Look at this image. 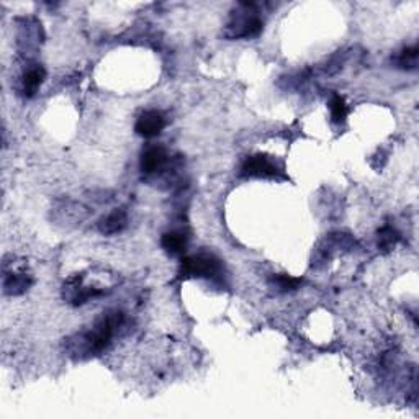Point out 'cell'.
I'll list each match as a JSON object with an SVG mask.
<instances>
[{
    "instance_id": "5b68a950",
    "label": "cell",
    "mask_w": 419,
    "mask_h": 419,
    "mask_svg": "<svg viewBox=\"0 0 419 419\" xmlns=\"http://www.w3.org/2000/svg\"><path fill=\"white\" fill-rule=\"evenodd\" d=\"M102 295H105L103 288L82 285L81 275L71 277V279L64 284V297L67 298V302L74 306L84 305V303H87L88 300H93V298L102 297Z\"/></svg>"
},
{
    "instance_id": "9a60e30c",
    "label": "cell",
    "mask_w": 419,
    "mask_h": 419,
    "mask_svg": "<svg viewBox=\"0 0 419 419\" xmlns=\"http://www.w3.org/2000/svg\"><path fill=\"white\" fill-rule=\"evenodd\" d=\"M418 57H419V50L418 46H410V48H405L400 56L396 57V64L398 67L406 71H413L418 67Z\"/></svg>"
},
{
    "instance_id": "6da1fadb",
    "label": "cell",
    "mask_w": 419,
    "mask_h": 419,
    "mask_svg": "<svg viewBox=\"0 0 419 419\" xmlns=\"http://www.w3.org/2000/svg\"><path fill=\"white\" fill-rule=\"evenodd\" d=\"M125 321V314L120 310H108L102 313L101 318L96 319L92 329H88L86 333H81L69 339L67 343V349L71 350L72 355H97L102 350L108 348V344L112 343L115 333L122 328Z\"/></svg>"
},
{
    "instance_id": "277c9868",
    "label": "cell",
    "mask_w": 419,
    "mask_h": 419,
    "mask_svg": "<svg viewBox=\"0 0 419 419\" xmlns=\"http://www.w3.org/2000/svg\"><path fill=\"white\" fill-rule=\"evenodd\" d=\"M241 172L246 177H262V179H270V177H279L282 174L279 166L265 154L249 156L243 162Z\"/></svg>"
},
{
    "instance_id": "4fadbf2b",
    "label": "cell",
    "mask_w": 419,
    "mask_h": 419,
    "mask_svg": "<svg viewBox=\"0 0 419 419\" xmlns=\"http://www.w3.org/2000/svg\"><path fill=\"white\" fill-rule=\"evenodd\" d=\"M329 110H331V118L334 123H344L345 117H348L349 113V107L348 103H345L344 97H340L339 93H334L331 97V101H329Z\"/></svg>"
},
{
    "instance_id": "5bb4252c",
    "label": "cell",
    "mask_w": 419,
    "mask_h": 419,
    "mask_svg": "<svg viewBox=\"0 0 419 419\" xmlns=\"http://www.w3.org/2000/svg\"><path fill=\"white\" fill-rule=\"evenodd\" d=\"M270 284L274 285L279 292H292V290H297V288L303 284V280L287 274H275L270 277Z\"/></svg>"
},
{
    "instance_id": "8992f818",
    "label": "cell",
    "mask_w": 419,
    "mask_h": 419,
    "mask_svg": "<svg viewBox=\"0 0 419 419\" xmlns=\"http://www.w3.org/2000/svg\"><path fill=\"white\" fill-rule=\"evenodd\" d=\"M166 128V117L159 110H146L136 120L134 131L143 138H154Z\"/></svg>"
},
{
    "instance_id": "7c38bea8",
    "label": "cell",
    "mask_w": 419,
    "mask_h": 419,
    "mask_svg": "<svg viewBox=\"0 0 419 419\" xmlns=\"http://www.w3.org/2000/svg\"><path fill=\"white\" fill-rule=\"evenodd\" d=\"M398 241H400V233L391 226H384L379 231L377 246H379V251H381V253H389V251L395 248Z\"/></svg>"
},
{
    "instance_id": "8fae6325",
    "label": "cell",
    "mask_w": 419,
    "mask_h": 419,
    "mask_svg": "<svg viewBox=\"0 0 419 419\" xmlns=\"http://www.w3.org/2000/svg\"><path fill=\"white\" fill-rule=\"evenodd\" d=\"M187 243L188 236L182 231H167L161 238L162 249L171 256H182L187 251Z\"/></svg>"
},
{
    "instance_id": "7a4b0ae2",
    "label": "cell",
    "mask_w": 419,
    "mask_h": 419,
    "mask_svg": "<svg viewBox=\"0 0 419 419\" xmlns=\"http://www.w3.org/2000/svg\"><path fill=\"white\" fill-rule=\"evenodd\" d=\"M264 30V22L254 10V4H241L228 23V38H256Z\"/></svg>"
},
{
    "instance_id": "30bf717a",
    "label": "cell",
    "mask_w": 419,
    "mask_h": 419,
    "mask_svg": "<svg viewBox=\"0 0 419 419\" xmlns=\"http://www.w3.org/2000/svg\"><path fill=\"white\" fill-rule=\"evenodd\" d=\"M46 79V71L40 64H35L26 69V72L22 77V91L26 97H33L41 84L45 82Z\"/></svg>"
},
{
    "instance_id": "9c48e42d",
    "label": "cell",
    "mask_w": 419,
    "mask_h": 419,
    "mask_svg": "<svg viewBox=\"0 0 419 419\" xmlns=\"http://www.w3.org/2000/svg\"><path fill=\"white\" fill-rule=\"evenodd\" d=\"M128 226V213L125 208H117L98 222V229L102 234L112 236L122 233Z\"/></svg>"
},
{
    "instance_id": "52a82bcc",
    "label": "cell",
    "mask_w": 419,
    "mask_h": 419,
    "mask_svg": "<svg viewBox=\"0 0 419 419\" xmlns=\"http://www.w3.org/2000/svg\"><path fill=\"white\" fill-rule=\"evenodd\" d=\"M33 284V277H31L25 269H12L8 270L4 267V293L5 295H22Z\"/></svg>"
},
{
    "instance_id": "3957f363",
    "label": "cell",
    "mask_w": 419,
    "mask_h": 419,
    "mask_svg": "<svg viewBox=\"0 0 419 419\" xmlns=\"http://www.w3.org/2000/svg\"><path fill=\"white\" fill-rule=\"evenodd\" d=\"M222 272V264L212 254L187 256L182 259L180 275L195 279H214Z\"/></svg>"
},
{
    "instance_id": "ba28073f",
    "label": "cell",
    "mask_w": 419,
    "mask_h": 419,
    "mask_svg": "<svg viewBox=\"0 0 419 419\" xmlns=\"http://www.w3.org/2000/svg\"><path fill=\"white\" fill-rule=\"evenodd\" d=\"M167 159H169V156H167V151L162 146H149L141 154L139 167L144 174H156L166 166Z\"/></svg>"
}]
</instances>
